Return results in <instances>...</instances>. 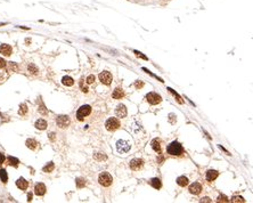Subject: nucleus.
Here are the masks:
<instances>
[{"label": "nucleus", "mask_w": 253, "mask_h": 203, "mask_svg": "<svg viewBox=\"0 0 253 203\" xmlns=\"http://www.w3.org/2000/svg\"><path fill=\"white\" fill-rule=\"evenodd\" d=\"M166 152L170 155H177L178 156V155H181L184 153V148L181 146V144H179L178 142H172L168 145Z\"/></svg>", "instance_id": "nucleus-1"}, {"label": "nucleus", "mask_w": 253, "mask_h": 203, "mask_svg": "<svg viewBox=\"0 0 253 203\" xmlns=\"http://www.w3.org/2000/svg\"><path fill=\"white\" fill-rule=\"evenodd\" d=\"M131 148V144L128 142V140H124V139H120L116 142V151L120 153V154H126L130 151Z\"/></svg>", "instance_id": "nucleus-2"}, {"label": "nucleus", "mask_w": 253, "mask_h": 203, "mask_svg": "<svg viewBox=\"0 0 253 203\" xmlns=\"http://www.w3.org/2000/svg\"><path fill=\"white\" fill-rule=\"evenodd\" d=\"M91 113V106L90 105H82L78 112H76V118L79 121H82L86 116H88Z\"/></svg>", "instance_id": "nucleus-3"}, {"label": "nucleus", "mask_w": 253, "mask_h": 203, "mask_svg": "<svg viewBox=\"0 0 253 203\" xmlns=\"http://www.w3.org/2000/svg\"><path fill=\"white\" fill-rule=\"evenodd\" d=\"M105 128L109 131H115L120 128V121L116 118H109L105 122Z\"/></svg>", "instance_id": "nucleus-4"}, {"label": "nucleus", "mask_w": 253, "mask_h": 203, "mask_svg": "<svg viewBox=\"0 0 253 203\" xmlns=\"http://www.w3.org/2000/svg\"><path fill=\"white\" fill-rule=\"evenodd\" d=\"M98 182H99L100 185H103L105 187H109V186H111L112 182H113V178H112V176L109 175V172H102L99 175V177H98Z\"/></svg>", "instance_id": "nucleus-5"}, {"label": "nucleus", "mask_w": 253, "mask_h": 203, "mask_svg": "<svg viewBox=\"0 0 253 203\" xmlns=\"http://www.w3.org/2000/svg\"><path fill=\"white\" fill-rule=\"evenodd\" d=\"M146 99L152 105H156V104L162 102V97L159 94H156V92H148L147 96H146Z\"/></svg>", "instance_id": "nucleus-6"}, {"label": "nucleus", "mask_w": 253, "mask_h": 203, "mask_svg": "<svg viewBox=\"0 0 253 203\" xmlns=\"http://www.w3.org/2000/svg\"><path fill=\"white\" fill-rule=\"evenodd\" d=\"M98 78H99L100 82L104 83V85H106V86H109V85L112 83V81H113V76H112V74L109 73V71H103V72H100L99 75H98Z\"/></svg>", "instance_id": "nucleus-7"}, {"label": "nucleus", "mask_w": 253, "mask_h": 203, "mask_svg": "<svg viewBox=\"0 0 253 203\" xmlns=\"http://www.w3.org/2000/svg\"><path fill=\"white\" fill-rule=\"evenodd\" d=\"M56 123L59 128L64 129V128H67L70 126V118L67 115H59L57 116L56 119Z\"/></svg>", "instance_id": "nucleus-8"}, {"label": "nucleus", "mask_w": 253, "mask_h": 203, "mask_svg": "<svg viewBox=\"0 0 253 203\" xmlns=\"http://www.w3.org/2000/svg\"><path fill=\"white\" fill-rule=\"evenodd\" d=\"M46 191H47L46 185L42 184V183H38V184H36V186H34V194L38 195V196L45 195V194H46Z\"/></svg>", "instance_id": "nucleus-9"}, {"label": "nucleus", "mask_w": 253, "mask_h": 203, "mask_svg": "<svg viewBox=\"0 0 253 203\" xmlns=\"http://www.w3.org/2000/svg\"><path fill=\"white\" fill-rule=\"evenodd\" d=\"M143 164H144V161L142 159H132L129 163V166L132 170H139L143 167Z\"/></svg>", "instance_id": "nucleus-10"}, {"label": "nucleus", "mask_w": 253, "mask_h": 203, "mask_svg": "<svg viewBox=\"0 0 253 203\" xmlns=\"http://www.w3.org/2000/svg\"><path fill=\"white\" fill-rule=\"evenodd\" d=\"M12 53H13V48L9 46V45H7V43H2L1 46H0V54H2L3 56H10L12 55Z\"/></svg>", "instance_id": "nucleus-11"}, {"label": "nucleus", "mask_w": 253, "mask_h": 203, "mask_svg": "<svg viewBox=\"0 0 253 203\" xmlns=\"http://www.w3.org/2000/svg\"><path fill=\"white\" fill-rule=\"evenodd\" d=\"M115 114L119 116V118H126V107L123 104H119L115 109Z\"/></svg>", "instance_id": "nucleus-12"}, {"label": "nucleus", "mask_w": 253, "mask_h": 203, "mask_svg": "<svg viewBox=\"0 0 253 203\" xmlns=\"http://www.w3.org/2000/svg\"><path fill=\"white\" fill-rule=\"evenodd\" d=\"M189 192L194 195H199V193L202 192V185L199 183H194L189 186Z\"/></svg>", "instance_id": "nucleus-13"}, {"label": "nucleus", "mask_w": 253, "mask_h": 203, "mask_svg": "<svg viewBox=\"0 0 253 203\" xmlns=\"http://www.w3.org/2000/svg\"><path fill=\"white\" fill-rule=\"evenodd\" d=\"M16 186H17L19 189H22V191H25V189L29 187V182H28L25 178L21 177V178H18L17 180H16Z\"/></svg>", "instance_id": "nucleus-14"}, {"label": "nucleus", "mask_w": 253, "mask_h": 203, "mask_svg": "<svg viewBox=\"0 0 253 203\" xmlns=\"http://www.w3.org/2000/svg\"><path fill=\"white\" fill-rule=\"evenodd\" d=\"M218 176H219V172H218L217 170L210 169V170L206 171V180H208V182H213Z\"/></svg>", "instance_id": "nucleus-15"}, {"label": "nucleus", "mask_w": 253, "mask_h": 203, "mask_svg": "<svg viewBox=\"0 0 253 203\" xmlns=\"http://www.w3.org/2000/svg\"><path fill=\"white\" fill-rule=\"evenodd\" d=\"M123 96H124V92H123L122 88H115L113 94H112V97L114 99H121Z\"/></svg>", "instance_id": "nucleus-16"}, {"label": "nucleus", "mask_w": 253, "mask_h": 203, "mask_svg": "<svg viewBox=\"0 0 253 203\" xmlns=\"http://www.w3.org/2000/svg\"><path fill=\"white\" fill-rule=\"evenodd\" d=\"M34 127H36L38 130H45L46 128H47V121L43 120V119H39V120H36V121Z\"/></svg>", "instance_id": "nucleus-17"}, {"label": "nucleus", "mask_w": 253, "mask_h": 203, "mask_svg": "<svg viewBox=\"0 0 253 203\" xmlns=\"http://www.w3.org/2000/svg\"><path fill=\"white\" fill-rule=\"evenodd\" d=\"M151 146H152V148H153L156 153H160V152H161V143H160V139H157V138L153 139L152 143H151Z\"/></svg>", "instance_id": "nucleus-18"}, {"label": "nucleus", "mask_w": 253, "mask_h": 203, "mask_svg": "<svg viewBox=\"0 0 253 203\" xmlns=\"http://www.w3.org/2000/svg\"><path fill=\"white\" fill-rule=\"evenodd\" d=\"M25 145H26V147L30 148V149H36V146H38V143H36V139H33V138H29V139L26 140Z\"/></svg>", "instance_id": "nucleus-19"}, {"label": "nucleus", "mask_w": 253, "mask_h": 203, "mask_svg": "<svg viewBox=\"0 0 253 203\" xmlns=\"http://www.w3.org/2000/svg\"><path fill=\"white\" fill-rule=\"evenodd\" d=\"M62 83H63L64 86L71 87V86H73V85H74V80H73V78L69 76V75H66V76H64V78L62 79Z\"/></svg>", "instance_id": "nucleus-20"}, {"label": "nucleus", "mask_w": 253, "mask_h": 203, "mask_svg": "<svg viewBox=\"0 0 253 203\" xmlns=\"http://www.w3.org/2000/svg\"><path fill=\"white\" fill-rule=\"evenodd\" d=\"M188 178L187 177H185V176H180V177H178L177 178V184L181 186V187H185V186H187L188 185Z\"/></svg>", "instance_id": "nucleus-21"}, {"label": "nucleus", "mask_w": 253, "mask_h": 203, "mask_svg": "<svg viewBox=\"0 0 253 203\" xmlns=\"http://www.w3.org/2000/svg\"><path fill=\"white\" fill-rule=\"evenodd\" d=\"M7 161H8V164H9V166L15 167V168H17L18 163H19V160L16 159V158H14V156H8V158H7Z\"/></svg>", "instance_id": "nucleus-22"}, {"label": "nucleus", "mask_w": 253, "mask_h": 203, "mask_svg": "<svg viewBox=\"0 0 253 203\" xmlns=\"http://www.w3.org/2000/svg\"><path fill=\"white\" fill-rule=\"evenodd\" d=\"M151 185H152L154 188H156V189H160L161 186H162L161 180H160L159 178H152V179H151Z\"/></svg>", "instance_id": "nucleus-23"}, {"label": "nucleus", "mask_w": 253, "mask_h": 203, "mask_svg": "<svg viewBox=\"0 0 253 203\" xmlns=\"http://www.w3.org/2000/svg\"><path fill=\"white\" fill-rule=\"evenodd\" d=\"M0 179L3 184H6L8 182V175H7V171L5 169H0Z\"/></svg>", "instance_id": "nucleus-24"}, {"label": "nucleus", "mask_w": 253, "mask_h": 203, "mask_svg": "<svg viewBox=\"0 0 253 203\" xmlns=\"http://www.w3.org/2000/svg\"><path fill=\"white\" fill-rule=\"evenodd\" d=\"M55 168V164L54 162H49L47 166H45L42 168V170H43V172H47V173H49V172H52L53 170H54Z\"/></svg>", "instance_id": "nucleus-25"}, {"label": "nucleus", "mask_w": 253, "mask_h": 203, "mask_svg": "<svg viewBox=\"0 0 253 203\" xmlns=\"http://www.w3.org/2000/svg\"><path fill=\"white\" fill-rule=\"evenodd\" d=\"M26 113H28V106H26V104H21V105H19L18 114H19V115H25Z\"/></svg>", "instance_id": "nucleus-26"}, {"label": "nucleus", "mask_w": 253, "mask_h": 203, "mask_svg": "<svg viewBox=\"0 0 253 203\" xmlns=\"http://www.w3.org/2000/svg\"><path fill=\"white\" fill-rule=\"evenodd\" d=\"M28 70H29V72L31 74H38V67H36L34 64H29V66H28Z\"/></svg>", "instance_id": "nucleus-27"}, {"label": "nucleus", "mask_w": 253, "mask_h": 203, "mask_svg": "<svg viewBox=\"0 0 253 203\" xmlns=\"http://www.w3.org/2000/svg\"><path fill=\"white\" fill-rule=\"evenodd\" d=\"M75 183H76V187H78V188H82V187L86 186V180L82 179V178H76Z\"/></svg>", "instance_id": "nucleus-28"}, {"label": "nucleus", "mask_w": 253, "mask_h": 203, "mask_svg": "<svg viewBox=\"0 0 253 203\" xmlns=\"http://www.w3.org/2000/svg\"><path fill=\"white\" fill-rule=\"evenodd\" d=\"M168 90H169V92H171V94H173V96H175V97H177V100H178V102H179L180 104H182V100H181V97H180V96H179V95H178V94H177V92H175V90H173L172 88H168Z\"/></svg>", "instance_id": "nucleus-29"}, {"label": "nucleus", "mask_w": 253, "mask_h": 203, "mask_svg": "<svg viewBox=\"0 0 253 203\" xmlns=\"http://www.w3.org/2000/svg\"><path fill=\"white\" fill-rule=\"evenodd\" d=\"M232 202H245V200L243 199V197H241V196H233L232 197Z\"/></svg>", "instance_id": "nucleus-30"}, {"label": "nucleus", "mask_w": 253, "mask_h": 203, "mask_svg": "<svg viewBox=\"0 0 253 203\" xmlns=\"http://www.w3.org/2000/svg\"><path fill=\"white\" fill-rule=\"evenodd\" d=\"M95 79H96V78H95V75H94V74L88 75V76H87V83H88V85L94 83V82H95Z\"/></svg>", "instance_id": "nucleus-31"}, {"label": "nucleus", "mask_w": 253, "mask_h": 203, "mask_svg": "<svg viewBox=\"0 0 253 203\" xmlns=\"http://www.w3.org/2000/svg\"><path fill=\"white\" fill-rule=\"evenodd\" d=\"M218 202H229L228 197L225 196V195H219L218 196Z\"/></svg>", "instance_id": "nucleus-32"}, {"label": "nucleus", "mask_w": 253, "mask_h": 203, "mask_svg": "<svg viewBox=\"0 0 253 203\" xmlns=\"http://www.w3.org/2000/svg\"><path fill=\"white\" fill-rule=\"evenodd\" d=\"M39 112H40L42 115H46V114L48 113V112H47V110H46V106H45L43 104H41V105H40V107H39Z\"/></svg>", "instance_id": "nucleus-33"}, {"label": "nucleus", "mask_w": 253, "mask_h": 203, "mask_svg": "<svg viewBox=\"0 0 253 203\" xmlns=\"http://www.w3.org/2000/svg\"><path fill=\"white\" fill-rule=\"evenodd\" d=\"M95 159H96V160H106V155H104V154H102V153H97V154L95 155Z\"/></svg>", "instance_id": "nucleus-34"}, {"label": "nucleus", "mask_w": 253, "mask_h": 203, "mask_svg": "<svg viewBox=\"0 0 253 203\" xmlns=\"http://www.w3.org/2000/svg\"><path fill=\"white\" fill-rule=\"evenodd\" d=\"M6 66H7V62H6L3 58L0 57V69H3V67H6Z\"/></svg>", "instance_id": "nucleus-35"}, {"label": "nucleus", "mask_w": 253, "mask_h": 203, "mask_svg": "<svg viewBox=\"0 0 253 203\" xmlns=\"http://www.w3.org/2000/svg\"><path fill=\"white\" fill-rule=\"evenodd\" d=\"M133 53H135V54H136L137 56L142 57V58H143V59H145V61H147V59H148V58H147V57H146V56H145L144 54H143V53H140V52H137V50H135Z\"/></svg>", "instance_id": "nucleus-36"}, {"label": "nucleus", "mask_w": 253, "mask_h": 203, "mask_svg": "<svg viewBox=\"0 0 253 203\" xmlns=\"http://www.w3.org/2000/svg\"><path fill=\"white\" fill-rule=\"evenodd\" d=\"M80 87H81V89H82V92H88V87H87V86H83V80L80 81Z\"/></svg>", "instance_id": "nucleus-37"}, {"label": "nucleus", "mask_w": 253, "mask_h": 203, "mask_svg": "<svg viewBox=\"0 0 253 203\" xmlns=\"http://www.w3.org/2000/svg\"><path fill=\"white\" fill-rule=\"evenodd\" d=\"M5 160H6V156L0 152V164H2V163L5 162Z\"/></svg>", "instance_id": "nucleus-38"}, {"label": "nucleus", "mask_w": 253, "mask_h": 203, "mask_svg": "<svg viewBox=\"0 0 253 203\" xmlns=\"http://www.w3.org/2000/svg\"><path fill=\"white\" fill-rule=\"evenodd\" d=\"M135 86H136V88L138 89V88H142V87L144 86V83H143V82H136V85H135Z\"/></svg>", "instance_id": "nucleus-39"}, {"label": "nucleus", "mask_w": 253, "mask_h": 203, "mask_svg": "<svg viewBox=\"0 0 253 203\" xmlns=\"http://www.w3.org/2000/svg\"><path fill=\"white\" fill-rule=\"evenodd\" d=\"M201 202H212L209 197H203V199H201Z\"/></svg>", "instance_id": "nucleus-40"}, {"label": "nucleus", "mask_w": 253, "mask_h": 203, "mask_svg": "<svg viewBox=\"0 0 253 203\" xmlns=\"http://www.w3.org/2000/svg\"><path fill=\"white\" fill-rule=\"evenodd\" d=\"M49 138H50V140H55V132H50L49 135Z\"/></svg>", "instance_id": "nucleus-41"}, {"label": "nucleus", "mask_w": 253, "mask_h": 203, "mask_svg": "<svg viewBox=\"0 0 253 203\" xmlns=\"http://www.w3.org/2000/svg\"><path fill=\"white\" fill-rule=\"evenodd\" d=\"M28 201H29V202L32 201V193H29V194H28Z\"/></svg>", "instance_id": "nucleus-42"}, {"label": "nucleus", "mask_w": 253, "mask_h": 203, "mask_svg": "<svg viewBox=\"0 0 253 203\" xmlns=\"http://www.w3.org/2000/svg\"><path fill=\"white\" fill-rule=\"evenodd\" d=\"M219 148H220V149H222V151H223V152H226V153H227V154H228V155H230V154H229V152H228V151H227V149H226V148H223V147H222V146H221V145H219Z\"/></svg>", "instance_id": "nucleus-43"}, {"label": "nucleus", "mask_w": 253, "mask_h": 203, "mask_svg": "<svg viewBox=\"0 0 253 203\" xmlns=\"http://www.w3.org/2000/svg\"><path fill=\"white\" fill-rule=\"evenodd\" d=\"M2 25H6V23H0V26H2Z\"/></svg>", "instance_id": "nucleus-44"}]
</instances>
